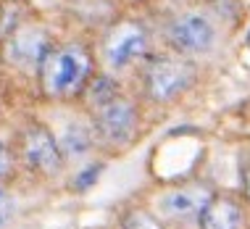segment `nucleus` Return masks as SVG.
I'll return each instance as SVG.
<instances>
[{
  "label": "nucleus",
  "mask_w": 250,
  "mask_h": 229,
  "mask_svg": "<svg viewBox=\"0 0 250 229\" xmlns=\"http://www.w3.org/2000/svg\"><path fill=\"white\" fill-rule=\"evenodd\" d=\"M113 98H119V87L111 77H98L95 82L90 84V103L92 105H103Z\"/></svg>",
  "instance_id": "9b49d317"
},
{
  "label": "nucleus",
  "mask_w": 250,
  "mask_h": 229,
  "mask_svg": "<svg viewBox=\"0 0 250 229\" xmlns=\"http://www.w3.org/2000/svg\"><path fill=\"white\" fill-rule=\"evenodd\" d=\"M134 126H137V111L129 100L113 98L108 103L98 105L95 113V129L98 134L111 145H124L132 137Z\"/></svg>",
  "instance_id": "7ed1b4c3"
},
{
  "label": "nucleus",
  "mask_w": 250,
  "mask_h": 229,
  "mask_svg": "<svg viewBox=\"0 0 250 229\" xmlns=\"http://www.w3.org/2000/svg\"><path fill=\"white\" fill-rule=\"evenodd\" d=\"M98 171H100V166H95V169H92V166H87V169H84V174H79V190H84V187H90L92 185V182H95L98 179Z\"/></svg>",
  "instance_id": "4468645a"
},
{
  "label": "nucleus",
  "mask_w": 250,
  "mask_h": 229,
  "mask_svg": "<svg viewBox=\"0 0 250 229\" xmlns=\"http://www.w3.org/2000/svg\"><path fill=\"white\" fill-rule=\"evenodd\" d=\"M124 229H164V224L147 211H132L124 219Z\"/></svg>",
  "instance_id": "f8f14e48"
},
{
  "label": "nucleus",
  "mask_w": 250,
  "mask_h": 229,
  "mask_svg": "<svg viewBox=\"0 0 250 229\" xmlns=\"http://www.w3.org/2000/svg\"><path fill=\"white\" fill-rule=\"evenodd\" d=\"M11 213H13V200L5 195L3 190H0V227L3 224H8V219H11Z\"/></svg>",
  "instance_id": "ddd939ff"
},
{
  "label": "nucleus",
  "mask_w": 250,
  "mask_h": 229,
  "mask_svg": "<svg viewBox=\"0 0 250 229\" xmlns=\"http://www.w3.org/2000/svg\"><path fill=\"white\" fill-rule=\"evenodd\" d=\"M195 69L192 63H187L185 58L179 56H161L155 58L150 66H147V92H150L153 100H166L177 98L179 92L187 90V84L192 82Z\"/></svg>",
  "instance_id": "f03ea898"
},
{
  "label": "nucleus",
  "mask_w": 250,
  "mask_h": 229,
  "mask_svg": "<svg viewBox=\"0 0 250 229\" xmlns=\"http://www.w3.org/2000/svg\"><path fill=\"white\" fill-rule=\"evenodd\" d=\"M242 208L229 198H211L200 211V229H240Z\"/></svg>",
  "instance_id": "6e6552de"
},
{
  "label": "nucleus",
  "mask_w": 250,
  "mask_h": 229,
  "mask_svg": "<svg viewBox=\"0 0 250 229\" xmlns=\"http://www.w3.org/2000/svg\"><path fill=\"white\" fill-rule=\"evenodd\" d=\"M245 187H248V195H250V166H248V171H245Z\"/></svg>",
  "instance_id": "dca6fc26"
},
{
  "label": "nucleus",
  "mask_w": 250,
  "mask_h": 229,
  "mask_svg": "<svg viewBox=\"0 0 250 229\" xmlns=\"http://www.w3.org/2000/svg\"><path fill=\"white\" fill-rule=\"evenodd\" d=\"M42 84L53 98H69L90 77V53L82 45L69 42L61 48H50L42 58Z\"/></svg>",
  "instance_id": "f257e3e1"
},
{
  "label": "nucleus",
  "mask_w": 250,
  "mask_h": 229,
  "mask_svg": "<svg viewBox=\"0 0 250 229\" xmlns=\"http://www.w3.org/2000/svg\"><path fill=\"white\" fill-rule=\"evenodd\" d=\"M24 156L26 164H32L42 174H58L63 166V153L58 147V140L45 126H32L24 137Z\"/></svg>",
  "instance_id": "0eeeda50"
},
{
  "label": "nucleus",
  "mask_w": 250,
  "mask_h": 229,
  "mask_svg": "<svg viewBox=\"0 0 250 229\" xmlns=\"http://www.w3.org/2000/svg\"><path fill=\"white\" fill-rule=\"evenodd\" d=\"M145 45H147V35H145L143 26H140L137 21H121L111 29L103 53H105L108 66L121 69V66H126L137 56H143Z\"/></svg>",
  "instance_id": "20e7f679"
},
{
  "label": "nucleus",
  "mask_w": 250,
  "mask_h": 229,
  "mask_svg": "<svg viewBox=\"0 0 250 229\" xmlns=\"http://www.w3.org/2000/svg\"><path fill=\"white\" fill-rule=\"evenodd\" d=\"M48 50H50V40L42 29H37V26L13 29L8 37V45H5V58L11 63L21 66V69H32V66L42 63Z\"/></svg>",
  "instance_id": "39448f33"
},
{
  "label": "nucleus",
  "mask_w": 250,
  "mask_h": 229,
  "mask_svg": "<svg viewBox=\"0 0 250 229\" xmlns=\"http://www.w3.org/2000/svg\"><path fill=\"white\" fill-rule=\"evenodd\" d=\"M168 40L182 53H203L213 45V26L200 13H187L168 26Z\"/></svg>",
  "instance_id": "423d86ee"
},
{
  "label": "nucleus",
  "mask_w": 250,
  "mask_h": 229,
  "mask_svg": "<svg viewBox=\"0 0 250 229\" xmlns=\"http://www.w3.org/2000/svg\"><path fill=\"white\" fill-rule=\"evenodd\" d=\"M208 200H211V195H208V190H203V187H182V190L164 195L161 206L171 216H192V213L203 211V206Z\"/></svg>",
  "instance_id": "1a4fd4ad"
},
{
  "label": "nucleus",
  "mask_w": 250,
  "mask_h": 229,
  "mask_svg": "<svg viewBox=\"0 0 250 229\" xmlns=\"http://www.w3.org/2000/svg\"><path fill=\"white\" fill-rule=\"evenodd\" d=\"M8 169H11V153H8V147L0 143V177H5Z\"/></svg>",
  "instance_id": "2eb2a0df"
},
{
  "label": "nucleus",
  "mask_w": 250,
  "mask_h": 229,
  "mask_svg": "<svg viewBox=\"0 0 250 229\" xmlns=\"http://www.w3.org/2000/svg\"><path fill=\"white\" fill-rule=\"evenodd\" d=\"M90 145H92L90 132L79 124H71L69 129L63 132V140L58 143L61 153H66V156H82V153L90 150Z\"/></svg>",
  "instance_id": "9d476101"
}]
</instances>
